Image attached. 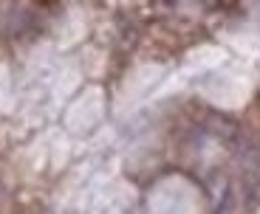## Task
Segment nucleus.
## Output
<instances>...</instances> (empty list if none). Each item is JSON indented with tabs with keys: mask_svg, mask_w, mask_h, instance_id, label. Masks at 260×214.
<instances>
[{
	"mask_svg": "<svg viewBox=\"0 0 260 214\" xmlns=\"http://www.w3.org/2000/svg\"><path fill=\"white\" fill-rule=\"evenodd\" d=\"M207 130H212L215 136H221V138H232L235 133H238V124L232 121L229 116H223V113H207Z\"/></svg>",
	"mask_w": 260,
	"mask_h": 214,
	"instance_id": "f257e3e1",
	"label": "nucleus"
}]
</instances>
